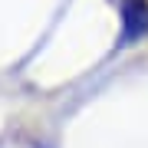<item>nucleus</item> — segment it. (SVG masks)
<instances>
[{
	"mask_svg": "<svg viewBox=\"0 0 148 148\" xmlns=\"http://www.w3.org/2000/svg\"><path fill=\"white\" fill-rule=\"evenodd\" d=\"M148 33V0H122V46Z\"/></svg>",
	"mask_w": 148,
	"mask_h": 148,
	"instance_id": "nucleus-1",
	"label": "nucleus"
}]
</instances>
